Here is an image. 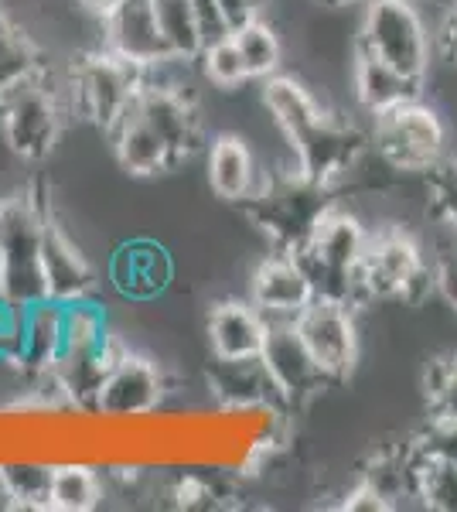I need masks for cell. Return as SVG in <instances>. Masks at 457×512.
Here are the masks:
<instances>
[{
    "instance_id": "obj_1",
    "label": "cell",
    "mask_w": 457,
    "mask_h": 512,
    "mask_svg": "<svg viewBox=\"0 0 457 512\" xmlns=\"http://www.w3.org/2000/svg\"><path fill=\"white\" fill-rule=\"evenodd\" d=\"M263 103L294 151V168L314 185L335 188L372 151V137L365 130L328 113L297 79L280 72L270 76L263 86Z\"/></svg>"
},
{
    "instance_id": "obj_2",
    "label": "cell",
    "mask_w": 457,
    "mask_h": 512,
    "mask_svg": "<svg viewBox=\"0 0 457 512\" xmlns=\"http://www.w3.org/2000/svg\"><path fill=\"white\" fill-rule=\"evenodd\" d=\"M331 192L335 188L314 185L294 168L287 175H263L260 185L239 202V209L270 239L273 250L301 256L311 246L321 219L335 209Z\"/></svg>"
},
{
    "instance_id": "obj_3",
    "label": "cell",
    "mask_w": 457,
    "mask_h": 512,
    "mask_svg": "<svg viewBox=\"0 0 457 512\" xmlns=\"http://www.w3.org/2000/svg\"><path fill=\"white\" fill-rule=\"evenodd\" d=\"M359 308L369 301H403L420 308L437 294V274L423 260L420 243L403 229H379L369 233V246L355 274Z\"/></svg>"
},
{
    "instance_id": "obj_4",
    "label": "cell",
    "mask_w": 457,
    "mask_h": 512,
    "mask_svg": "<svg viewBox=\"0 0 457 512\" xmlns=\"http://www.w3.org/2000/svg\"><path fill=\"white\" fill-rule=\"evenodd\" d=\"M48 202L31 192L0 198V243H4V277L0 294L18 308L45 301L48 287L41 274V236H45Z\"/></svg>"
},
{
    "instance_id": "obj_5",
    "label": "cell",
    "mask_w": 457,
    "mask_h": 512,
    "mask_svg": "<svg viewBox=\"0 0 457 512\" xmlns=\"http://www.w3.org/2000/svg\"><path fill=\"white\" fill-rule=\"evenodd\" d=\"M147 86V69L113 55L110 48L89 52L69 72V103L72 113L96 123L103 134H113L116 123L137 106Z\"/></svg>"
},
{
    "instance_id": "obj_6",
    "label": "cell",
    "mask_w": 457,
    "mask_h": 512,
    "mask_svg": "<svg viewBox=\"0 0 457 512\" xmlns=\"http://www.w3.org/2000/svg\"><path fill=\"white\" fill-rule=\"evenodd\" d=\"M69 113V82L65 89H55L48 72H41V76L21 82L0 103V134L21 161H45L55 151Z\"/></svg>"
},
{
    "instance_id": "obj_7",
    "label": "cell",
    "mask_w": 457,
    "mask_h": 512,
    "mask_svg": "<svg viewBox=\"0 0 457 512\" xmlns=\"http://www.w3.org/2000/svg\"><path fill=\"white\" fill-rule=\"evenodd\" d=\"M372 151L393 171L427 175L447 154V127L434 106L410 99L403 106L372 117Z\"/></svg>"
},
{
    "instance_id": "obj_8",
    "label": "cell",
    "mask_w": 457,
    "mask_h": 512,
    "mask_svg": "<svg viewBox=\"0 0 457 512\" xmlns=\"http://www.w3.org/2000/svg\"><path fill=\"white\" fill-rule=\"evenodd\" d=\"M365 246H369V229L335 205V209L321 219L311 246H307L297 260L304 263L318 297H331V301H345V304H352V308H359L355 274H359Z\"/></svg>"
},
{
    "instance_id": "obj_9",
    "label": "cell",
    "mask_w": 457,
    "mask_h": 512,
    "mask_svg": "<svg viewBox=\"0 0 457 512\" xmlns=\"http://www.w3.org/2000/svg\"><path fill=\"white\" fill-rule=\"evenodd\" d=\"M359 48L400 69L403 76L427 79L430 35L410 0H369L359 31Z\"/></svg>"
},
{
    "instance_id": "obj_10",
    "label": "cell",
    "mask_w": 457,
    "mask_h": 512,
    "mask_svg": "<svg viewBox=\"0 0 457 512\" xmlns=\"http://www.w3.org/2000/svg\"><path fill=\"white\" fill-rule=\"evenodd\" d=\"M297 332L307 342V349L318 359L331 386L352 376L359 362V328H355V308L331 297H314L311 304L294 318Z\"/></svg>"
},
{
    "instance_id": "obj_11",
    "label": "cell",
    "mask_w": 457,
    "mask_h": 512,
    "mask_svg": "<svg viewBox=\"0 0 457 512\" xmlns=\"http://www.w3.org/2000/svg\"><path fill=\"white\" fill-rule=\"evenodd\" d=\"M260 359L270 369L277 390L284 393L290 414L307 407L314 396H321L331 386V379L324 376V369L318 366L311 349H307L294 321H270Z\"/></svg>"
},
{
    "instance_id": "obj_12",
    "label": "cell",
    "mask_w": 457,
    "mask_h": 512,
    "mask_svg": "<svg viewBox=\"0 0 457 512\" xmlns=\"http://www.w3.org/2000/svg\"><path fill=\"white\" fill-rule=\"evenodd\" d=\"M137 110L151 127L157 130V137L168 144L174 164H185L195 158L205 147V130L202 117H198V106L191 93H185L181 86L171 82H157L147 72V86L137 99Z\"/></svg>"
},
{
    "instance_id": "obj_13",
    "label": "cell",
    "mask_w": 457,
    "mask_h": 512,
    "mask_svg": "<svg viewBox=\"0 0 457 512\" xmlns=\"http://www.w3.org/2000/svg\"><path fill=\"white\" fill-rule=\"evenodd\" d=\"M168 379L154 359L127 352L106 376L96 400V417L106 420H144L164 403Z\"/></svg>"
},
{
    "instance_id": "obj_14",
    "label": "cell",
    "mask_w": 457,
    "mask_h": 512,
    "mask_svg": "<svg viewBox=\"0 0 457 512\" xmlns=\"http://www.w3.org/2000/svg\"><path fill=\"white\" fill-rule=\"evenodd\" d=\"M174 284V256L157 239H123L110 256V287L127 301H157Z\"/></svg>"
},
{
    "instance_id": "obj_15",
    "label": "cell",
    "mask_w": 457,
    "mask_h": 512,
    "mask_svg": "<svg viewBox=\"0 0 457 512\" xmlns=\"http://www.w3.org/2000/svg\"><path fill=\"white\" fill-rule=\"evenodd\" d=\"M103 35V48L144 69H157L174 59L151 0H116L113 11L103 18Z\"/></svg>"
},
{
    "instance_id": "obj_16",
    "label": "cell",
    "mask_w": 457,
    "mask_h": 512,
    "mask_svg": "<svg viewBox=\"0 0 457 512\" xmlns=\"http://www.w3.org/2000/svg\"><path fill=\"white\" fill-rule=\"evenodd\" d=\"M314 297L318 291H314L304 263L287 253H273L270 260H263L249 280V301L263 311L267 321H294Z\"/></svg>"
},
{
    "instance_id": "obj_17",
    "label": "cell",
    "mask_w": 457,
    "mask_h": 512,
    "mask_svg": "<svg viewBox=\"0 0 457 512\" xmlns=\"http://www.w3.org/2000/svg\"><path fill=\"white\" fill-rule=\"evenodd\" d=\"M215 359V355H212ZM209 393L222 410H253L270 407L290 414L284 393L277 390L263 359H215L209 366Z\"/></svg>"
},
{
    "instance_id": "obj_18",
    "label": "cell",
    "mask_w": 457,
    "mask_h": 512,
    "mask_svg": "<svg viewBox=\"0 0 457 512\" xmlns=\"http://www.w3.org/2000/svg\"><path fill=\"white\" fill-rule=\"evenodd\" d=\"M41 274H45L48 297L58 304L82 301V297H93L96 291L93 263L76 246V239L52 219V212H48L45 236H41Z\"/></svg>"
},
{
    "instance_id": "obj_19",
    "label": "cell",
    "mask_w": 457,
    "mask_h": 512,
    "mask_svg": "<svg viewBox=\"0 0 457 512\" xmlns=\"http://www.w3.org/2000/svg\"><path fill=\"white\" fill-rule=\"evenodd\" d=\"M267 328L270 321L249 297L246 301L229 297L209 311L205 332H209V349L215 359H256L267 342Z\"/></svg>"
},
{
    "instance_id": "obj_20",
    "label": "cell",
    "mask_w": 457,
    "mask_h": 512,
    "mask_svg": "<svg viewBox=\"0 0 457 512\" xmlns=\"http://www.w3.org/2000/svg\"><path fill=\"white\" fill-rule=\"evenodd\" d=\"M65 345V304L45 301L24 308V325H21V355H18V373L28 379L52 376L58 359H62Z\"/></svg>"
},
{
    "instance_id": "obj_21",
    "label": "cell",
    "mask_w": 457,
    "mask_h": 512,
    "mask_svg": "<svg viewBox=\"0 0 457 512\" xmlns=\"http://www.w3.org/2000/svg\"><path fill=\"white\" fill-rule=\"evenodd\" d=\"M352 86H355V99L365 113L379 117V113L393 110V106H403L410 99L423 96V79L403 76L400 69L386 65L382 59L369 52H355V65H352Z\"/></svg>"
},
{
    "instance_id": "obj_22",
    "label": "cell",
    "mask_w": 457,
    "mask_h": 512,
    "mask_svg": "<svg viewBox=\"0 0 457 512\" xmlns=\"http://www.w3.org/2000/svg\"><path fill=\"white\" fill-rule=\"evenodd\" d=\"M113 151H116V161H120V168L127 171V175L134 178H151V175H164V171L178 168L168 151V144H164L161 137H157V130L140 117V110L127 113L120 123H116L113 130Z\"/></svg>"
},
{
    "instance_id": "obj_23",
    "label": "cell",
    "mask_w": 457,
    "mask_h": 512,
    "mask_svg": "<svg viewBox=\"0 0 457 512\" xmlns=\"http://www.w3.org/2000/svg\"><path fill=\"white\" fill-rule=\"evenodd\" d=\"M260 178H263V171L243 137L219 134L209 144V185L219 198L239 205L256 185H260Z\"/></svg>"
},
{
    "instance_id": "obj_24",
    "label": "cell",
    "mask_w": 457,
    "mask_h": 512,
    "mask_svg": "<svg viewBox=\"0 0 457 512\" xmlns=\"http://www.w3.org/2000/svg\"><path fill=\"white\" fill-rule=\"evenodd\" d=\"M52 478H55V461H41V458L0 461V492L18 509H48Z\"/></svg>"
},
{
    "instance_id": "obj_25",
    "label": "cell",
    "mask_w": 457,
    "mask_h": 512,
    "mask_svg": "<svg viewBox=\"0 0 457 512\" xmlns=\"http://www.w3.org/2000/svg\"><path fill=\"white\" fill-rule=\"evenodd\" d=\"M103 502V478L93 465L76 458L55 461L52 478V499L48 509L55 512H93Z\"/></svg>"
},
{
    "instance_id": "obj_26",
    "label": "cell",
    "mask_w": 457,
    "mask_h": 512,
    "mask_svg": "<svg viewBox=\"0 0 457 512\" xmlns=\"http://www.w3.org/2000/svg\"><path fill=\"white\" fill-rule=\"evenodd\" d=\"M45 72L41 52L24 31L0 11V103L21 86Z\"/></svg>"
},
{
    "instance_id": "obj_27",
    "label": "cell",
    "mask_w": 457,
    "mask_h": 512,
    "mask_svg": "<svg viewBox=\"0 0 457 512\" xmlns=\"http://www.w3.org/2000/svg\"><path fill=\"white\" fill-rule=\"evenodd\" d=\"M161 35L168 41L171 55L181 62H195L202 55V35L195 24V7L191 0H151Z\"/></svg>"
},
{
    "instance_id": "obj_28",
    "label": "cell",
    "mask_w": 457,
    "mask_h": 512,
    "mask_svg": "<svg viewBox=\"0 0 457 512\" xmlns=\"http://www.w3.org/2000/svg\"><path fill=\"white\" fill-rule=\"evenodd\" d=\"M232 38H236L239 52H243L249 79L267 82L270 76H277V72H280V59H284V48H280L277 31H273L267 21H263V18L249 21L239 31H232Z\"/></svg>"
},
{
    "instance_id": "obj_29",
    "label": "cell",
    "mask_w": 457,
    "mask_h": 512,
    "mask_svg": "<svg viewBox=\"0 0 457 512\" xmlns=\"http://www.w3.org/2000/svg\"><path fill=\"white\" fill-rule=\"evenodd\" d=\"M413 499H420L423 509L457 512V465H451V461H437V458H423V454L417 451Z\"/></svg>"
},
{
    "instance_id": "obj_30",
    "label": "cell",
    "mask_w": 457,
    "mask_h": 512,
    "mask_svg": "<svg viewBox=\"0 0 457 512\" xmlns=\"http://www.w3.org/2000/svg\"><path fill=\"white\" fill-rule=\"evenodd\" d=\"M195 62H202L205 79L219 89H236V86H243V82H249V69L243 62V52H239V45L232 35L215 41V45H205Z\"/></svg>"
},
{
    "instance_id": "obj_31",
    "label": "cell",
    "mask_w": 457,
    "mask_h": 512,
    "mask_svg": "<svg viewBox=\"0 0 457 512\" xmlns=\"http://www.w3.org/2000/svg\"><path fill=\"white\" fill-rule=\"evenodd\" d=\"M423 393L434 420H457V355H440L423 373Z\"/></svg>"
},
{
    "instance_id": "obj_32",
    "label": "cell",
    "mask_w": 457,
    "mask_h": 512,
    "mask_svg": "<svg viewBox=\"0 0 457 512\" xmlns=\"http://www.w3.org/2000/svg\"><path fill=\"white\" fill-rule=\"evenodd\" d=\"M427 195H430L434 216L444 219L457 233V154L454 158L444 154V158L427 171Z\"/></svg>"
},
{
    "instance_id": "obj_33",
    "label": "cell",
    "mask_w": 457,
    "mask_h": 512,
    "mask_svg": "<svg viewBox=\"0 0 457 512\" xmlns=\"http://www.w3.org/2000/svg\"><path fill=\"white\" fill-rule=\"evenodd\" d=\"M171 499L178 509H215L219 506V499H226V492H222V485L215 482V478L188 472L174 482Z\"/></svg>"
},
{
    "instance_id": "obj_34",
    "label": "cell",
    "mask_w": 457,
    "mask_h": 512,
    "mask_svg": "<svg viewBox=\"0 0 457 512\" xmlns=\"http://www.w3.org/2000/svg\"><path fill=\"white\" fill-rule=\"evenodd\" d=\"M413 448H417L423 458H437V461L457 465V420L430 417V427L413 441Z\"/></svg>"
},
{
    "instance_id": "obj_35",
    "label": "cell",
    "mask_w": 457,
    "mask_h": 512,
    "mask_svg": "<svg viewBox=\"0 0 457 512\" xmlns=\"http://www.w3.org/2000/svg\"><path fill=\"white\" fill-rule=\"evenodd\" d=\"M24 308L0 294V366H18Z\"/></svg>"
},
{
    "instance_id": "obj_36",
    "label": "cell",
    "mask_w": 457,
    "mask_h": 512,
    "mask_svg": "<svg viewBox=\"0 0 457 512\" xmlns=\"http://www.w3.org/2000/svg\"><path fill=\"white\" fill-rule=\"evenodd\" d=\"M191 7H195V24H198V35H202V48L232 35L219 0H191Z\"/></svg>"
},
{
    "instance_id": "obj_37",
    "label": "cell",
    "mask_w": 457,
    "mask_h": 512,
    "mask_svg": "<svg viewBox=\"0 0 457 512\" xmlns=\"http://www.w3.org/2000/svg\"><path fill=\"white\" fill-rule=\"evenodd\" d=\"M338 509H345V512H389L393 506H389L382 495L372 489L369 482H355V489L352 492H345V499H342V506Z\"/></svg>"
},
{
    "instance_id": "obj_38",
    "label": "cell",
    "mask_w": 457,
    "mask_h": 512,
    "mask_svg": "<svg viewBox=\"0 0 457 512\" xmlns=\"http://www.w3.org/2000/svg\"><path fill=\"white\" fill-rule=\"evenodd\" d=\"M437 274V294L451 304V311L457 315V253H440L434 263Z\"/></svg>"
},
{
    "instance_id": "obj_39",
    "label": "cell",
    "mask_w": 457,
    "mask_h": 512,
    "mask_svg": "<svg viewBox=\"0 0 457 512\" xmlns=\"http://www.w3.org/2000/svg\"><path fill=\"white\" fill-rule=\"evenodd\" d=\"M219 7H222V14H226L232 31H239L243 24L260 18V0H219Z\"/></svg>"
},
{
    "instance_id": "obj_40",
    "label": "cell",
    "mask_w": 457,
    "mask_h": 512,
    "mask_svg": "<svg viewBox=\"0 0 457 512\" xmlns=\"http://www.w3.org/2000/svg\"><path fill=\"white\" fill-rule=\"evenodd\" d=\"M437 48H440V55H444V59L457 69V7H454L451 14H447L444 24H440V31H437Z\"/></svg>"
},
{
    "instance_id": "obj_41",
    "label": "cell",
    "mask_w": 457,
    "mask_h": 512,
    "mask_svg": "<svg viewBox=\"0 0 457 512\" xmlns=\"http://www.w3.org/2000/svg\"><path fill=\"white\" fill-rule=\"evenodd\" d=\"M79 4H82V7H89V11L99 14V18H106V14L113 11L116 0H79Z\"/></svg>"
},
{
    "instance_id": "obj_42",
    "label": "cell",
    "mask_w": 457,
    "mask_h": 512,
    "mask_svg": "<svg viewBox=\"0 0 457 512\" xmlns=\"http://www.w3.org/2000/svg\"><path fill=\"white\" fill-rule=\"evenodd\" d=\"M321 7H352V4H362V0H318Z\"/></svg>"
},
{
    "instance_id": "obj_43",
    "label": "cell",
    "mask_w": 457,
    "mask_h": 512,
    "mask_svg": "<svg viewBox=\"0 0 457 512\" xmlns=\"http://www.w3.org/2000/svg\"><path fill=\"white\" fill-rule=\"evenodd\" d=\"M0 277H4V243H0Z\"/></svg>"
}]
</instances>
